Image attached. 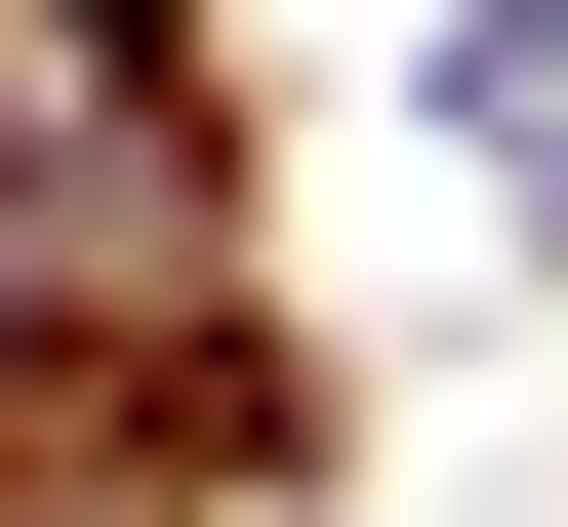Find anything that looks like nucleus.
Instances as JSON below:
<instances>
[{
	"instance_id": "f257e3e1",
	"label": "nucleus",
	"mask_w": 568,
	"mask_h": 527,
	"mask_svg": "<svg viewBox=\"0 0 568 527\" xmlns=\"http://www.w3.org/2000/svg\"><path fill=\"white\" fill-rule=\"evenodd\" d=\"M447 122H487V163H568V0H487V41H447Z\"/></svg>"
}]
</instances>
